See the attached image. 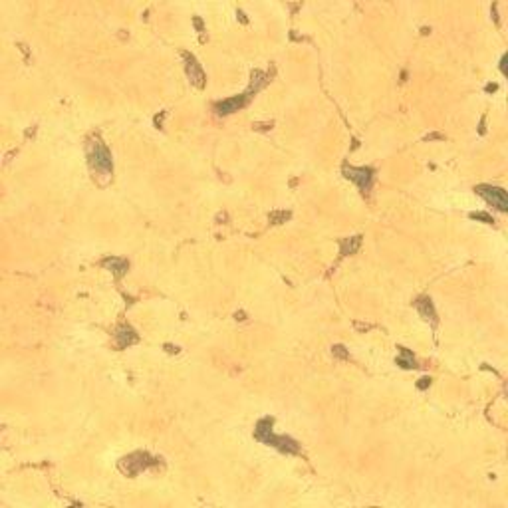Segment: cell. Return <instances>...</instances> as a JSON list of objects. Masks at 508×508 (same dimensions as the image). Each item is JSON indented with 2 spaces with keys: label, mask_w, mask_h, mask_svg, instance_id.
Wrapping results in <instances>:
<instances>
[{
  "label": "cell",
  "mask_w": 508,
  "mask_h": 508,
  "mask_svg": "<svg viewBox=\"0 0 508 508\" xmlns=\"http://www.w3.org/2000/svg\"><path fill=\"white\" fill-rule=\"evenodd\" d=\"M478 193L482 195V197H486L494 207H498L500 211H506L508 209V201H506V193L502 189H498V187H486V185H482V187H478Z\"/></svg>",
  "instance_id": "cell-1"
},
{
  "label": "cell",
  "mask_w": 508,
  "mask_h": 508,
  "mask_svg": "<svg viewBox=\"0 0 508 508\" xmlns=\"http://www.w3.org/2000/svg\"><path fill=\"white\" fill-rule=\"evenodd\" d=\"M348 177L351 179H355L361 187H369V183H371V171L369 169H349L348 171Z\"/></svg>",
  "instance_id": "cell-2"
},
{
  "label": "cell",
  "mask_w": 508,
  "mask_h": 508,
  "mask_svg": "<svg viewBox=\"0 0 508 508\" xmlns=\"http://www.w3.org/2000/svg\"><path fill=\"white\" fill-rule=\"evenodd\" d=\"M94 161L97 167H101V169H109L111 167V159L107 155V151L103 149V147H95V155H94Z\"/></svg>",
  "instance_id": "cell-3"
}]
</instances>
